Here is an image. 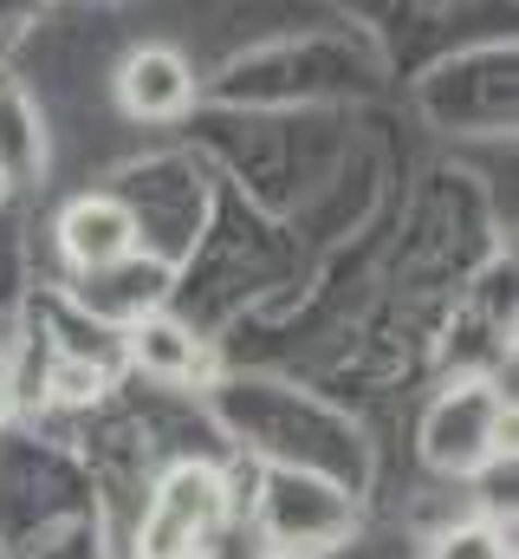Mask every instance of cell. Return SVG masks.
<instances>
[{"mask_svg":"<svg viewBox=\"0 0 519 559\" xmlns=\"http://www.w3.org/2000/svg\"><path fill=\"white\" fill-rule=\"evenodd\" d=\"M228 508H234V495L208 462L169 468L162 488L149 495L136 559H202V547H215V534L228 527Z\"/></svg>","mask_w":519,"mask_h":559,"instance_id":"1","label":"cell"},{"mask_svg":"<svg viewBox=\"0 0 519 559\" xmlns=\"http://www.w3.org/2000/svg\"><path fill=\"white\" fill-rule=\"evenodd\" d=\"M507 429H514V417L494 384H455L422 417V462L435 475H474L507 449Z\"/></svg>","mask_w":519,"mask_h":559,"instance_id":"2","label":"cell"},{"mask_svg":"<svg viewBox=\"0 0 519 559\" xmlns=\"http://www.w3.org/2000/svg\"><path fill=\"white\" fill-rule=\"evenodd\" d=\"M136 209L118 202V195H79L65 202L59 215V254L79 267V274H111L118 261L136 254Z\"/></svg>","mask_w":519,"mask_h":559,"instance_id":"3","label":"cell"},{"mask_svg":"<svg viewBox=\"0 0 519 559\" xmlns=\"http://www.w3.org/2000/svg\"><path fill=\"white\" fill-rule=\"evenodd\" d=\"M189 98H195V72H189V59L176 46H136L124 59V72H118V105L130 118L156 124V118L189 111Z\"/></svg>","mask_w":519,"mask_h":559,"instance_id":"4","label":"cell"},{"mask_svg":"<svg viewBox=\"0 0 519 559\" xmlns=\"http://www.w3.org/2000/svg\"><path fill=\"white\" fill-rule=\"evenodd\" d=\"M130 365H136L143 378L182 384V378L202 371V338H195L182 319H169V312H143V319L130 325Z\"/></svg>","mask_w":519,"mask_h":559,"instance_id":"5","label":"cell"},{"mask_svg":"<svg viewBox=\"0 0 519 559\" xmlns=\"http://www.w3.org/2000/svg\"><path fill=\"white\" fill-rule=\"evenodd\" d=\"M39 163H46V138L33 131V105L0 72V176L7 182H26V176H39Z\"/></svg>","mask_w":519,"mask_h":559,"instance_id":"6","label":"cell"},{"mask_svg":"<svg viewBox=\"0 0 519 559\" xmlns=\"http://www.w3.org/2000/svg\"><path fill=\"white\" fill-rule=\"evenodd\" d=\"M435 559H507V540L487 521H468V527H448L435 540Z\"/></svg>","mask_w":519,"mask_h":559,"instance_id":"7","label":"cell"},{"mask_svg":"<svg viewBox=\"0 0 519 559\" xmlns=\"http://www.w3.org/2000/svg\"><path fill=\"white\" fill-rule=\"evenodd\" d=\"M98 384H105L98 371H79V365L59 371V397H98Z\"/></svg>","mask_w":519,"mask_h":559,"instance_id":"8","label":"cell"}]
</instances>
